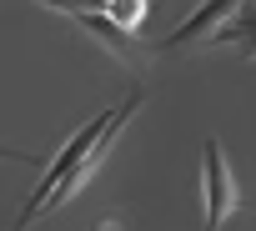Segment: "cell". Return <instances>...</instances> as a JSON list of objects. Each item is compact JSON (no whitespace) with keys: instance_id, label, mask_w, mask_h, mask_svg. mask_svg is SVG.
I'll list each match as a JSON object with an SVG mask.
<instances>
[{"instance_id":"3","label":"cell","mask_w":256,"mask_h":231,"mask_svg":"<svg viewBox=\"0 0 256 231\" xmlns=\"http://www.w3.org/2000/svg\"><path fill=\"white\" fill-rule=\"evenodd\" d=\"M211 46H241V56L256 60V6H251V10H236V16L216 30Z\"/></svg>"},{"instance_id":"1","label":"cell","mask_w":256,"mask_h":231,"mask_svg":"<svg viewBox=\"0 0 256 231\" xmlns=\"http://www.w3.org/2000/svg\"><path fill=\"white\" fill-rule=\"evenodd\" d=\"M201 231H216L236 206H241V191H236V176H231V161L221 151L216 136L201 141Z\"/></svg>"},{"instance_id":"2","label":"cell","mask_w":256,"mask_h":231,"mask_svg":"<svg viewBox=\"0 0 256 231\" xmlns=\"http://www.w3.org/2000/svg\"><path fill=\"white\" fill-rule=\"evenodd\" d=\"M241 6H246V0H201V6H196L166 40H156V50H161V56H181V50H191V46H211L216 30H221Z\"/></svg>"},{"instance_id":"4","label":"cell","mask_w":256,"mask_h":231,"mask_svg":"<svg viewBox=\"0 0 256 231\" xmlns=\"http://www.w3.org/2000/svg\"><path fill=\"white\" fill-rule=\"evenodd\" d=\"M106 16L126 30H141L146 26V0H106Z\"/></svg>"},{"instance_id":"5","label":"cell","mask_w":256,"mask_h":231,"mask_svg":"<svg viewBox=\"0 0 256 231\" xmlns=\"http://www.w3.org/2000/svg\"><path fill=\"white\" fill-rule=\"evenodd\" d=\"M0 161H16V166H20V161H36V156H26V151H16V146H0Z\"/></svg>"}]
</instances>
